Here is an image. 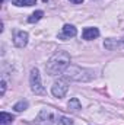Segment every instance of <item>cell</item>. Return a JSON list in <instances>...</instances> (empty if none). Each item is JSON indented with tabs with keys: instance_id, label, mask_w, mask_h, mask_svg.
I'll return each instance as SVG.
<instances>
[{
	"instance_id": "1",
	"label": "cell",
	"mask_w": 124,
	"mask_h": 125,
	"mask_svg": "<svg viewBox=\"0 0 124 125\" xmlns=\"http://www.w3.org/2000/svg\"><path fill=\"white\" fill-rule=\"evenodd\" d=\"M70 65V55L67 51H57L50 57V60L45 64V71L48 76H59L66 71V68Z\"/></svg>"
},
{
	"instance_id": "2",
	"label": "cell",
	"mask_w": 124,
	"mask_h": 125,
	"mask_svg": "<svg viewBox=\"0 0 124 125\" xmlns=\"http://www.w3.org/2000/svg\"><path fill=\"white\" fill-rule=\"evenodd\" d=\"M64 79L72 80V82H89L93 79V71L89 68H83L79 65H69L66 71L63 73Z\"/></svg>"
},
{
	"instance_id": "3",
	"label": "cell",
	"mask_w": 124,
	"mask_h": 125,
	"mask_svg": "<svg viewBox=\"0 0 124 125\" xmlns=\"http://www.w3.org/2000/svg\"><path fill=\"white\" fill-rule=\"evenodd\" d=\"M59 116L53 109H42L35 118V125H57Z\"/></svg>"
},
{
	"instance_id": "4",
	"label": "cell",
	"mask_w": 124,
	"mask_h": 125,
	"mask_svg": "<svg viewBox=\"0 0 124 125\" xmlns=\"http://www.w3.org/2000/svg\"><path fill=\"white\" fill-rule=\"evenodd\" d=\"M29 84H31V90L35 94H45V89L42 86L41 82V74L38 68H32L31 74H29Z\"/></svg>"
},
{
	"instance_id": "5",
	"label": "cell",
	"mask_w": 124,
	"mask_h": 125,
	"mask_svg": "<svg viewBox=\"0 0 124 125\" xmlns=\"http://www.w3.org/2000/svg\"><path fill=\"white\" fill-rule=\"evenodd\" d=\"M67 90H69V84H67V82L66 80H59V82H54V84L51 86V93L53 96H56V97H64L66 93H67Z\"/></svg>"
},
{
	"instance_id": "6",
	"label": "cell",
	"mask_w": 124,
	"mask_h": 125,
	"mask_svg": "<svg viewBox=\"0 0 124 125\" xmlns=\"http://www.w3.org/2000/svg\"><path fill=\"white\" fill-rule=\"evenodd\" d=\"M28 38H29V36H28V32H25V31L15 32V36H13V44H15V47H18V48L26 47Z\"/></svg>"
},
{
	"instance_id": "7",
	"label": "cell",
	"mask_w": 124,
	"mask_h": 125,
	"mask_svg": "<svg viewBox=\"0 0 124 125\" xmlns=\"http://www.w3.org/2000/svg\"><path fill=\"white\" fill-rule=\"evenodd\" d=\"M76 33H77V29H76L73 25H69V23H66V25L63 26L62 33L59 35V38H60V39H69V38H73V36H76Z\"/></svg>"
},
{
	"instance_id": "8",
	"label": "cell",
	"mask_w": 124,
	"mask_h": 125,
	"mask_svg": "<svg viewBox=\"0 0 124 125\" xmlns=\"http://www.w3.org/2000/svg\"><path fill=\"white\" fill-rule=\"evenodd\" d=\"M99 36V29L98 28H85L82 32V38L86 39V41H91Z\"/></svg>"
},
{
	"instance_id": "9",
	"label": "cell",
	"mask_w": 124,
	"mask_h": 125,
	"mask_svg": "<svg viewBox=\"0 0 124 125\" xmlns=\"http://www.w3.org/2000/svg\"><path fill=\"white\" fill-rule=\"evenodd\" d=\"M69 111H72V112H79L80 109H82V105H80V102H79V99H76V97H73V99H70L69 100Z\"/></svg>"
},
{
	"instance_id": "10",
	"label": "cell",
	"mask_w": 124,
	"mask_h": 125,
	"mask_svg": "<svg viewBox=\"0 0 124 125\" xmlns=\"http://www.w3.org/2000/svg\"><path fill=\"white\" fill-rule=\"evenodd\" d=\"M13 115H10V114H7V112H1L0 114V125H7L10 124V122H13Z\"/></svg>"
},
{
	"instance_id": "11",
	"label": "cell",
	"mask_w": 124,
	"mask_h": 125,
	"mask_svg": "<svg viewBox=\"0 0 124 125\" xmlns=\"http://www.w3.org/2000/svg\"><path fill=\"white\" fill-rule=\"evenodd\" d=\"M42 16H44V12H42V10H37V12H34L31 16L28 18V22H29V23H35V22H38L39 19H42Z\"/></svg>"
},
{
	"instance_id": "12",
	"label": "cell",
	"mask_w": 124,
	"mask_h": 125,
	"mask_svg": "<svg viewBox=\"0 0 124 125\" xmlns=\"http://www.w3.org/2000/svg\"><path fill=\"white\" fill-rule=\"evenodd\" d=\"M28 100H19L18 103H15V106H13V109L16 111V112H22V111H25V109H28Z\"/></svg>"
},
{
	"instance_id": "13",
	"label": "cell",
	"mask_w": 124,
	"mask_h": 125,
	"mask_svg": "<svg viewBox=\"0 0 124 125\" xmlns=\"http://www.w3.org/2000/svg\"><path fill=\"white\" fill-rule=\"evenodd\" d=\"M121 45H123L121 42H117V41H112V39H107V41L104 42V47H105L107 50H114V48L121 47Z\"/></svg>"
},
{
	"instance_id": "14",
	"label": "cell",
	"mask_w": 124,
	"mask_h": 125,
	"mask_svg": "<svg viewBox=\"0 0 124 125\" xmlns=\"http://www.w3.org/2000/svg\"><path fill=\"white\" fill-rule=\"evenodd\" d=\"M15 6H34L37 0H12Z\"/></svg>"
},
{
	"instance_id": "15",
	"label": "cell",
	"mask_w": 124,
	"mask_h": 125,
	"mask_svg": "<svg viewBox=\"0 0 124 125\" xmlns=\"http://www.w3.org/2000/svg\"><path fill=\"white\" fill-rule=\"evenodd\" d=\"M0 86H1V90H0V94L3 96V94H4V92H6V80H4V79H3V80L0 82Z\"/></svg>"
},
{
	"instance_id": "16",
	"label": "cell",
	"mask_w": 124,
	"mask_h": 125,
	"mask_svg": "<svg viewBox=\"0 0 124 125\" xmlns=\"http://www.w3.org/2000/svg\"><path fill=\"white\" fill-rule=\"evenodd\" d=\"M60 122H62L63 125H72V121H70L69 118H64V116L62 118V121H60Z\"/></svg>"
},
{
	"instance_id": "17",
	"label": "cell",
	"mask_w": 124,
	"mask_h": 125,
	"mask_svg": "<svg viewBox=\"0 0 124 125\" xmlns=\"http://www.w3.org/2000/svg\"><path fill=\"white\" fill-rule=\"evenodd\" d=\"M72 3H74V4H79V3H83V0H70Z\"/></svg>"
},
{
	"instance_id": "18",
	"label": "cell",
	"mask_w": 124,
	"mask_h": 125,
	"mask_svg": "<svg viewBox=\"0 0 124 125\" xmlns=\"http://www.w3.org/2000/svg\"><path fill=\"white\" fill-rule=\"evenodd\" d=\"M4 1H6V0H3V3H4Z\"/></svg>"
}]
</instances>
